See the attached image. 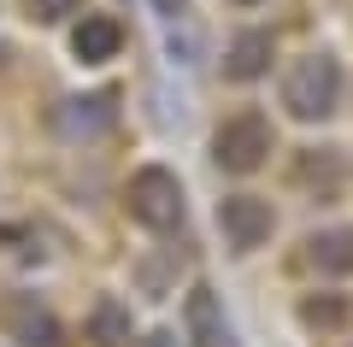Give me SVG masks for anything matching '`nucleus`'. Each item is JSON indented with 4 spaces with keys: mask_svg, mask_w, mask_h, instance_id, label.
Returning <instances> with one entry per match:
<instances>
[{
    "mask_svg": "<svg viewBox=\"0 0 353 347\" xmlns=\"http://www.w3.org/2000/svg\"><path fill=\"white\" fill-rule=\"evenodd\" d=\"M259 148H265V130L253 124V118H236L230 130H218V159L241 165V171H248V165L259 159Z\"/></svg>",
    "mask_w": 353,
    "mask_h": 347,
    "instance_id": "f257e3e1",
    "label": "nucleus"
}]
</instances>
